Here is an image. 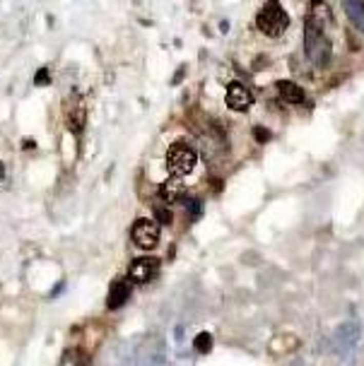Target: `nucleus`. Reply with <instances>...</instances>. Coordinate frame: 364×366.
I'll use <instances>...</instances> for the list:
<instances>
[{
    "instance_id": "6e6552de",
    "label": "nucleus",
    "mask_w": 364,
    "mask_h": 366,
    "mask_svg": "<svg viewBox=\"0 0 364 366\" xmlns=\"http://www.w3.org/2000/svg\"><path fill=\"white\" fill-rule=\"evenodd\" d=\"M309 19L311 22H316L318 27H325V24L333 22V12H331V8H328V3H325V0H311Z\"/></svg>"
},
{
    "instance_id": "7ed1b4c3",
    "label": "nucleus",
    "mask_w": 364,
    "mask_h": 366,
    "mask_svg": "<svg viewBox=\"0 0 364 366\" xmlns=\"http://www.w3.org/2000/svg\"><path fill=\"white\" fill-rule=\"evenodd\" d=\"M166 164H169V171L174 176H188L198 164V154L186 145H174L166 154Z\"/></svg>"
},
{
    "instance_id": "f03ea898",
    "label": "nucleus",
    "mask_w": 364,
    "mask_h": 366,
    "mask_svg": "<svg viewBox=\"0 0 364 366\" xmlns=\"http://www.w3.org/2000/svg\"><path fill=\"white\" fill-rule=\"evenodd\" d=\"M256 27L265 36H282V32L290 27V17L277 0H268L261 8V12L256 15Z\"/></svg>"
},
{
    "instance_id": "423d86ee",
    "label": "nucleus",
    "mask_w": 364,
    "mask_h": 366,
    "mask_svg": "<svg viewBox=\"0 0 364 366\" xmlns=\"http://www.w3.org/2000/svg\"><path fill=\"white\" fill-rule=\"evenodd\" d=\"M251 104H254V96H251V92H248L244 85L232 82L229 89H227V106H229V109H234V111H246Z\"/></svg>"
},
{
    "instance_id": "0eeeda50",
    "label": "nucleus",
    "mask_w": 364,
    "mask_h": 366,
    "mask_svg": "<svg viewBox=\"0 0 364 366\" xmlns=\"http://www.w3.org/2000/svg\"><path fill=\"white\" fill-rule=\"evenodd\" d=\"M130 299V287L128 282H116V284H111V292L106 296V309H121L123 303Z\"/></svg>"
},
{
    "instance_id": "f3484780",
    "label": "nucleus",
    "mask_w": 364,
    "mask_h": 366,
    "mask_svg": "<svg viewBox=\"0 0 364 366\" xmlns=\"http://www.w3.org/2000/svg\"><path fill=\"white\" fill-rule=\"evenodd\" d=\"M3 178H5V164L0 161V181H3Z\"/></svg>"
},
{
    "instance_id": "9b49d317",
    "label": "nucleus",
    "mask_w": 364,
    "mask_h": 366,
    "mask_svg": "<svg viewBox=\"0 0 364 366\" xmlns=\"http://www.w3.org/2000/svg\"><path fill=\"white\" fill-rule=\"evenodd\" d=\"M342 5L350 19L364 32V0H342Z\"/></svg>"
},
{
    "instance_id": "39448f33",
    "label": "nucleus",
    "mask_w": 364,
    "mask_h": 366,
    "mask_svg": "<svg viewBox=\"0 0 364 366\" xmlns=\"http://www.w3.org/2000/svg\"><path fill=\"white\" fill-rule=\"evenodd\" d=\"M159 272V260L157 258H138V260H133L130 263V268H128V277L133 279V282H150L155 275Z\"/></svg>"
},
{
    "instance_id": "9d476101",
    "label": "nucleus",
    "mask_w": 364,
    "mask_h": 366,
    "mask_svg": "<svg viewBox=\"0 0 364 366\" xmlns=\"http://www.w3.org/2000/svg\"><path fill=\"white\" fill-rule=\"evenodd\" d=\"M277 92H280V96H282L285 101H290V104H301L304 101V89H301L299 85L290 82V80L277 82Z\"/></svg>"
},
{
    "instance_id": "dca6fc26",
    "label": "nucleus",
    "mask_w": 364,
    "mask_h": 366,
    "mask_svg": "<svg viewBox=\"0 0 364 366\" xmlns=\"http://www.w3.org/2000/svg\"><path fill=\"white\" fill-rule=\"evenodd\" d=\"M157 219H159L162 224H169V222H171V215H169V210L159 207V210H157Z\"/></svg>"
},
{
    "instance_id": "4468645a",
    "label": "nucleus",
    "mask_w": 364,
    "mask_h": 366,
    "mask_svg": "<svg viewBox=\"0 0 364 366\" xmlns=\"http://www.w3.org/2000/svg\"><path fill=\"white\" fill-rule=\"evenodd\" d=\"M254 135H256V140H258V143H268V140H270V130H265V128H261V126H256L254 128Z\"/></svg>"
},
{
    "instance_id": "f8f14e48",
    "label": "nucleus",
    "mask_w": 364,
    "mask_h": 366,
    "mask_svg": "<svg viewBox=\"0 0 364 366\" xmlns=\"http://www.w3.org/2000/svg\"><path fill=\"white\" fill-rule=\"evenodd\" d=\"M193 347H196L198 352H203V354L210 352V347H213V335L210 333H198L196 335V340H193Z\"/></svg>"
},
{
    "instance_id": "f257e3e1",
    "label": "nucleus",
    "mask_w": 364,
    "mask_h": 366,
    "mask_svg": "<svg viewBox=\"0 0 364 366\" xmlns=\"http://www.w3.org/2000/svg\"><path fill=\"white\" fill-rule=\"evenodd\" d=\"M304 53L314 65L318 68H325L331 63V41L325 39L323 27H318L316 22H311L309 17L304 19Z\"/></svg>"
},
{
    "instance_id": "20e7f679",
    "label": "nucleus",
    "mask_w": 364,
    "mask_h": 366,
    "mask_svg": "<svg viewBox=\"0 0 364 366\" xmlns=\"http://www.w3.org/2000/svg\"><path fill=\"white\" fill-rule=\"evenodd\" d=\"M130 234H133V241L138 246L150 251V248L157 246V241H159V224L152 222V219H138L130 227Z\"/></svg>"
},
{
    "instance_id": "ddd939ff",
    "label": "nucleus",
    "mask_w": 364,
    "mask_h": 366,
    "mask_svg": "<svg viewBox=\"0 0 364 366\" xmlns=\"http://www.w3.org/2000/svg\"><path fill=\"white\" fill-rule=\"evenodd\" d=\"M183 205L188 207V212H193V215H200V200H196V198H183Z\"/></svg>"
},
{
    "instance_id": "1a4fd4ad",
    "label": "nucleus",
    "mask_w": 364,
    "mask_h": 366,
    "mask_svg": "<svg viewBox=\"0 0 364 366\" xmlns=\"http://www.w3.org/2000/svg\"><path fill=\"white\" fill-rule=\"evenodd\" d=\"M359 340V328L357 326H340L338 328V333H335V344H338V350H352V344Z\"/></svg>"
},
{
    "instance_id": "2eb2a0df",
    "label": "nucleus",
    "mask_w": 364,
    "mask_h": 366,
    "mask_svg": "<svg viewBox=\"0 0 364 366\" xmlns=\"http://www.w3.org/2000/svg\"><path fill=\"white\" fill-rule=\"evenodd\" d=\"M34 82H36V85H48V70H46V68H41V70L36 72Z\"/></svg>"
}]
</instances>
